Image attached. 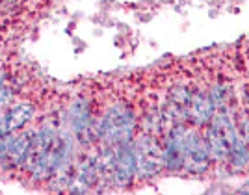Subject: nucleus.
Masks as SVG:
<instances>
[{"label": "nucleus", "instance_id": "nucleus-7", "mask_svg": "<svg viewBox=\"0 0 249 195\" xmlns=\"http://www.w3.org/2000/svg\"><path fill=\"white\" fill-rule=\"evenodd\" d=\"M32 156V132L15 134V140L11 143L10 154H8V164L11 167H24L28 158Z\"/></svg>", "mask_w": 249, "mask_h": 195}, {"label": "nucleus", "instance_id": "nucleus-9", "mask_svg": "<svg viewBox=\"0 0 249 195\" xmlns=\"http://www.w3.org/2000/svg\"><path fill=\"white\" fill-rule=\"evenodd\" d=\"M74 180L82 186L86 192L93 190L95 186L99 184V169H97V164H95V154L86 156L82 162L78 164Z\"/></svg>", "mask_w": 249, "mask_h": 195}, {"label": "nucleus", "instance_id": "nucleus-14", "mask_svg": "<svg viewBox=\"0 0 249 195\" xmlns=\"http://www.w3.org/2000/svg\"><path fill=\"white\" fill-rule=\"evenodd\" d=\"M6 84V71L4 69H0V88Z\"/></svg>", "mask_w": 249, "mask_h": 195}, {"label": "nucleus", "instance_id": "nucleus-3", "mask_svg": "<svg viewBox=\"0 0 249 195\" xmlns=\"http://www.w3.org/2000/svg\"><path fill=\"white\" fill-rule=\"evenodd\" d=\"M210 153L205 136L197 130H186L184 138V164L182 171L190 175H203L210 167Z\"/></svg>", "mask_w": 249, "mask_h": 195}, {"label": "nucleus", "instance_id": "nucleus-8", "mask_svg": "<svg viewBox=\"0 0 249 195\" xmlns=\"http://www.w3.org/2000/svg\"><path fill=\"white\" fill-rule=\"evenodd\" d=\"M58 132H60V128L51 121L39 124V128L32 132V154L43 153V151H49L51 147H54L56 140H58Z\"/></svg>", "mask_w": 249, "mask_h": 195}, {"label": "nucleus", "instance_id": "nucleus-11", "mask_svg": "<svg viewBox=\"0 0 249 195\" xmlns=\"http://www.w3.org/2000/svg\"><path fill=\"white\" fill-rule=\"evenodd\" d=\"M190 99H192V89H190L188 86H184V84H175V86L169 89V95H167L169 104L180 106V108H188Z\"/></svg>", "mask_w": 249, "mask_h": 195}, {"label": "nucleus", "instance_id": "nucleus-12", "mask_svg": "<svg viewBox=\"0 0 249 195\" xmlns=\"http://www.w3.org/2000/svg\"><path fill=\"white\" fill-rule=\"evenodd\" d=\"M208 97H210V103L214 104V108L218 110V108H223V106H229V99H231V95H229V86L227 84H214L212 88H210V91H208Z\"/></svg>", "mask_w": 249, "mask_h": 195}, {"label": "nucleus", "instance_id": "nucleus-1", "mask_svg": "<svg viewBox=\"0 0 249 195\" xmlns=\"http://www.w3.org/2000/svg\"><path fill=\"white\" fill-rule=\"evenodd\" d=\"M136 117L124 104L110 106L99 121V140L106 145H123L134 142Z\"/></svg>", "mask_w": 249, "mask_h": 195}, {"label": "nucleus", "instance_id": "nucleus-2", "mask_svg": "<svg viewBox=\"0 0 249 195\" xmlns=\"http://www.w3.org/2000/svg\"><path fill=\"white\" fill-rule=\"evenodd\" d=\"M136 158H138V178L140 180H151L164 169V147L158 142L155 134H143L142 138L134 140Z\"/></svg>", "mask_w": 249, "mask_h": 195}, {"label": "nucleus", "instance_id": "nucleus-4", "mask_svg": "<svg viewBox=\"0 0 249 195\" xmlns=\"http://www.w3.org/2000/svg\"><path fill=\"white\" fill-rule=\"evenodd\" d=\"M138 178V158H136L134 142L117 145L115 149L114 184L117 188H128Z\"/></svg>", "mask_w": 249, "mask_h": 195}, {"label": "nucleus", "instance_id": "nucleus-5", "mask_svg": "<svg viewBox=\"0 0 249 195\" xmlns=\"http://www.w3.org/2000/svg\"><path fill=\"white\" fill-rule=\"evenodd\" d=\"M214 113H216V108L210 103L208 93H205L203 89L192 91V99L188 104V123H192L194 126H205L210 123Z\"/></svg>", "mask_w": 249, "mask_h": 195}, {"label": "nucleus", "instance_id": "nucleus-15", "mask_svg": "<svg viewBox=\"0 0 249 195\" xmlns=\"http://www.w3.org/2000/svg\"><path fill=\"white\" fill-rule=\"evenodd\" d=\"M240 192H246V194H249V182H248V184H246V186H244V188H242Z\"/></svg>", "mask_w": 249, "mask_h": 195}, {"label": "nucleus", "instance_id": "nucleus-10", "mask_svg": "<svg viewBox=\"0 0 249 195\" xmlns=\"http://www.w3.org/2000/svg\"><path fill=\"white\" fill-rule=\"evenodd\" d=\"M227 162L234 171H242L249 165V143H246L244 138L240 136L234 138V142L231 143V149H229Z\"/></svg>", "mask_w": 249, "mask_h": 195}, {"label": "nucleus", "instance_id": "nucleus-6", "mask_svg": "<svg viewBox=\"0 0 249 195\" xmlns=\"http://www.w3.org/2000/svg\"><path fill=\"white\" fill-rule=\"evenodd\" d=\"M34 117V106L30 103H19L11 106L6 113H0V138L22 128Z\"/></svg>", "mask_w": 249, "mask_h": 195}, {"label": "nucleus", "instance_id": "nucleus-13", "mask_svg": "<svg viewBox=\"0 0 249 195\" xmlns=\"http://www.w3.org/2000/svg\"><path fill=\"white\" fill-rule=\"evenodd\" d=\"M236 123L240 124V134H242V138L246 140V143H249V112L248 110H244V113H240Z\"/></svg>", "mask_w": 249, "mask_h": 195}]
</instances>
